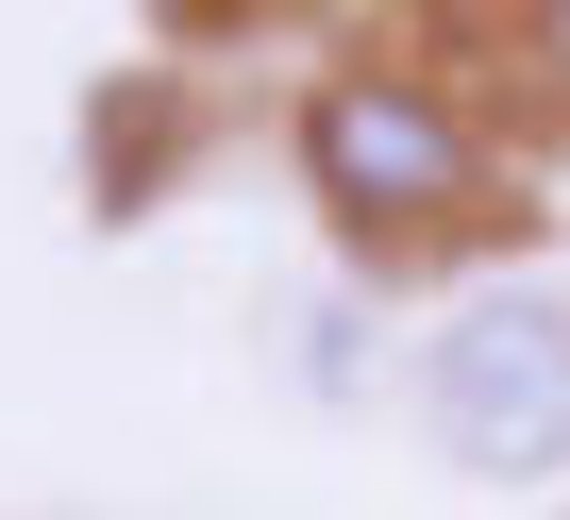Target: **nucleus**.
<instances>
[{"label": "nucleus", "mask_w": 570, "mask_h": 520, "mask_svg": "<svg viewBox=\"0 0 570 520\" xmlns=\"http://www.w3.org/2000/svg\"><path fill=\"white\" fill-rule=\"evenodd\" d=\"M420 420H436V453L487 470V487L570 470V303H553V286L453 303V336L420 353Z\"/></svg>", "instance_id": "nucleus-1"}, {"label": "nucleus", "mask_w": 570, "mask_h": 520, "mask_svg": "<svg viewBox=\"0 0 570 520\" xmlns=\"http://www.w3.org/2000/svg\"><path fill=\"white\" fill-rule=\"evenodd\" d=\"M303 185L353 235H420L470 202V118L420 68H336V85H303Z\"/></svg>", "instance_id": "nucleus-2"}, {"label": "nucleus", "mask_w": 570, "mask_h": 520, "mask_svg": "<svg viewBox=\"0 0 570 520\" xmlns=\"http://www.w3.org/2000/svg\"><path fill=\"white\" fill-rule=\"evenodd\" d=\"M537 51H553V68H570V0H553V18H537Z\"/></svg>", "instance_id": "nucleus-3"}]
</instances>
